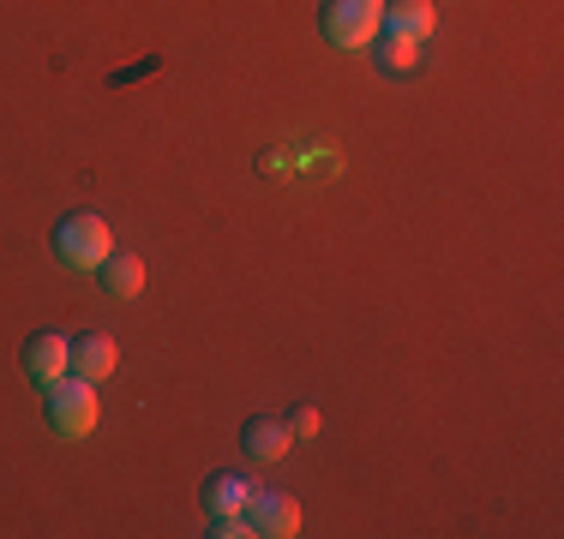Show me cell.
<instances>
[{"label":"cell","instance_id":"1","mask_svg":"<svg viewBox=\"0 0 564 539\" xmlns=\"http://www.w3.org/2000/svg\"><path fill=\"white\" fill-rule=\"evenodd\" d=\"M43 389H48V426H55L61 438H85V431H97L102 402H97V384H90V377L66 372V377H55V384H43Z\"/></svg>","mask_w":564,"mask_h":539},{"label":"cell","instance_id":"2","mask_svg":"<svg viewBox=\"0 0 564 539\" xmlns=\"http://www.w3.org/2000/svg\"><path fill=\"white\" fill-rule=\"evenodd\" d=\"M115 252V228L97 210H78L55 228V258L66 270H102V258Z\"/></svg>","mask_w":564,"mask_h":539},{"label":"cell","instance_id":"3","mask_svg":"<svg viewBox=\"0 0 564 539\" xmlns=\"http://www.w3.org/2000/svg\"><path fill=\"white\" fill-rule=\"evenodd\" d=\"M318 31L330 48H372L379 43V0H325Z\"/></svg>","mask_w":564,"mask_h":539},{"label":"cell","instance_id":"4","mask_svg":"<svg viewBox=\"0 0 564 539\" xmlns=\"http://www.w3.org/2000/svg\"><path fill=\"white\" fill-rule=\"evenodd\" d=\"M24 372H31V384H55V377L73 372V342H66L61 330H36L31 342H24Z\"/></svg>","mask_w":564,"mask_h":539},{"label":"cell","instance_id":"5","mask_svg":"<svg viewBox=\"0 0 564 539\" xmlns=\"http://www.w3.org/2000/svg\"><path fill=\"white\" fill-rule=\"evenodd\" d=\"M247 521H252V534L294 539V534H301V504H294V497H282V492H252L247 497Z\"/></svg>","mask_w":564,"mask_h":539},{"label":"cell","instance_id":"6","mask_svg":"<svg viewBox=\"0 0 564 539\" xmlns=\"http://www.w3.org/2000/svg\"><path fill=\"white\" fill-rule=\"evenodd\" d=\"M379 31L414 36V43H433L438 12H433V0H379Z\"/></svg>","mask_w":564,"mask_h":539},{"label":"cell","instance_id":"7","mask_svg":"<svg viewBox=\"0 0 564 539\" xmlns=\"http://www.w3.org/2000/svg\"><path fill=\"white\" fill-rule=\"evenodd\" d=\"M289 420H271V414H259V420L240 426V450L252 455V462H282L289 455Z\"/></svg>","mask_w":564,"mask_h":539},{"label":"cell","instance_id":"8","mask_svg":"<svg viewBox=\"0 0 564 539\" xmlns=\"http://www.w3.org/2000/svg\"><path fill=\"white\" fill-rule=\"evenodd\" d=\"M115 336H78L73 342V372L78 377H90V384H102V377L115 372Z\"/></svg>","mask_w":564,"mask_h":539},{"label":"cell","instance_id":"9","mask_svg":"<svg viewBox=\"0 0 564 539\" xmlns=\"http://www.w3.org/2000/svg\"><path fill=\"white\" fill-rule=\"evenodd\" d=\"M102 288H109L115 300H132V294L144 288V264L127 258V252H109V258H102Z\"/></svg>","mask_w":564,"mask_h":539},{"label":"cell","instance_id":"10","mask_svg":"<svg viewBox=\"0 0 564 539\" xmlns=\"http://www.w3.org/2000/svg\"><path fill=\"white\" fill-rule=\"evenodd\" d=\"M247 497H252V485L240 474H217L205 485V516H235V509H247Z\"/></svg>","mask_w":564,"mask_h":539},{"label":"cell","instance_id":"11","mask_svg":"<svg viewBox=\"0 0 564 539\" xmlns=\"http://www.w3.org/2000/svg\"><path fill=\"white\" fill-rule=\"evenodd\" d=\"M421 48L426 43H414V36H391V31H384V48H379L384 73H414V66H421Z\"/></svg>","mask_w":564,"mask_h":539},{"label":"cell","instance_id":"12","mask_svg":"<svg viewBox=\"0 0 564 539\" xmlns=\"http://www.w3.org/2000/svg\"><path fill=\"white\" fill-rule=\"evenodd\" d=\"M289 438L294 443L318 438V408H306V402H301V408H289Z\"/></svg>","mask_w":564,"mask_h":539},{"label":"cell","instance_id":"13","mask_svg":"<svg viewBox=\"0 0 564 539\" xmlns=\"http://www.w3.org/2000/svg\"><path fill=\"white\" fill-rule=\"evenodd\" d=\"M247 534H252L247 509H235V516H210V539H247Z\"/></svg>","mask_w":564,"mask_h":539}]
</instances>
